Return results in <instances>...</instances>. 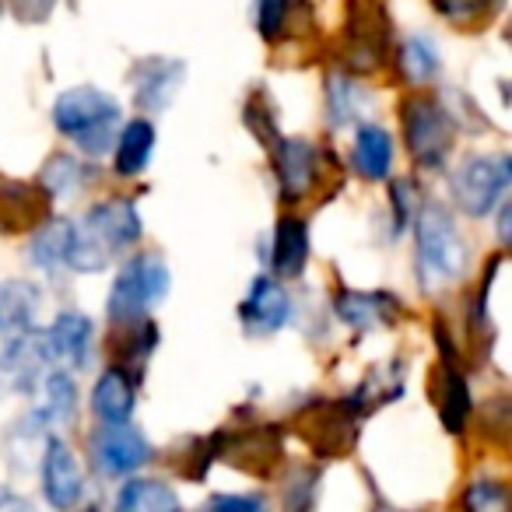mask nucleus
I'll list each match as a JSON object with an SVG mask.
<instances>
[{"mask_svg":"<svg viewBox=\"0 0 512 512\" xmlns=\"http://www.w3.org/2000/svg\"><path fill=\"white\" fill-rule=\"evenodd\" d=\"M141 211L134 200L109 197L85 211L78 225H71V253L67 267L78 274H99L116 264L137 239H141Z\"/></svg>","mask_w":512,"mask_h":512,"instance_id":"nucleus-1","label":"nucleus"},{"mask_svg":"<svg viewBox=\"0 0 512 512\" xmlns=\"http://www.w3.org/2000/svg\"><path fill=\"white\" fill-rule=\"evenodd\" d=\"M123 123V106L109 92L92 85L67 88L57 102H53V127L67 137L78 151L99 158L109 155L116 144Z\"/></svg>","mask_w":512,"mask_h":512,"instance_id":"nucleus-2","label":"nucleus"},{"mask_svg":"<svg viewBox=\"0 0 512 512\" xmlns=\"http://www.w3.org/2000/svg\"><path fill=\"white\" fill-rule=\"evenodd\" d=\"M418 278L425 288H446L467 274L470 242L456 228V218L442 204H425L414 221Z\"/></svg>","mask_w":512,"mask_h":512,"instance_id":"nucleus-3","label":"nucleus"},{"mask_svg":"<svg viewBox=\"0 0 512 512\" xmlns=\"http://www.w3.org/2000/svg\"><path fill=\"white\" fill-rule=\"evenodd\" d=\"M172 274L158 253H137L130 256L127 264L120 267L113 281V292H109V320L120 323V327H137V323L148 320V313L158 302L169 295Z\"/></svg>","mask_w":512,"mask_h":512,"instance_id":"nucleus-4","label":"nucleus"},{"mask_svg":"<svg viewBox=\"0 0 512 512\" xmlns=\"http://www.w3.org/2000/svg\"><path fill=\"white\" fill-rule=\"evenodd\" d=\"M512 183L509 155H470L456 165L449 190L463 214L470 218H488L495 207H502Z\"/></svg>","mask_w":512,"mask_h":512,"instance_id":"nucleus-5","label":"nucleus"},{"mask_svg":"<svg viewBox=\"0 0 512 512\" xmlns=\"http://www.w3.org/2000/svg\"><path fill=\"white\" fill-rule=\"evenodd\" d=\"M404 141L421 169H439L453 151V116L428 95H414L400 106Z\"/></svg>","mask_w":512,"mask_h":512,"instance_id":"nucleus-6","label":"nucleus"},{"mask_svg":"<svg viewBox=\"0 0 512 512\" xmlns=\"http://www.w3.org/2000/svg\"><path fill=\"white\" fill-rule=\"evenodd\" d=\"M39 292L25 281H0V372L15 369L36 344Z\"/></svg>","mask_w":512,"mask_h":512,"instance_id":"nucleus-7","label":"nucleus"},{"mask_svg":"<svg viewBox=\"0 0 512 512\" xmlns=\"http://www.w3.org/2000/svg\"><path fill=\"white\" fill-rule=\"evenodd\" d=\"M95 348V323L78 309L60 313L39 337V351L46 362H53L60 372H85L92 365Z\"/></svg>","mask_w":512,"mask_h":512,"instance_id":"nucleus-8","label":"nucleus"},{"mask_svg":"<svg viewBox=\"0 0 512 512\" xmlns=\"http://www.w3.org/2000/svg\"><path fill=\"white\" fill-rule=\"evenodd\" d=\"M292 295L281 281L267 278H253L246 299L239 302V323L242 334L253 337V341H264V337H274L278 330H285L292 323Z\"/></svg>","mask_w":512,"mask_h":512,"instance_id":"nucleus-9","label":"nucleus"},{"mask_svg":"<svg viewBox=\"0 0 512 512\" xmlns=\"http://www.w3.org/2000/svg\"><path fill=\"white\" fill-rule=\"evenodd\" d=\"M92 460L99 474L106 477H130L151 460V442L137 432L130 421L123 425H99L88 439Z\"/></svg>","mask_w":512,"mask_h":512,"instance_id":"nucleus-10","label":"nucleus"},{"mask_svg":"<svg viewBox=\"0 0 512 512\" xmlns=\"http://www.w3.org/2000/svg\"><path fill=\"white\" fill-rule=\"evenodd\" d=\"M386 32L390 25H386L379 0H351L348 25H344V39H348L344 64L351 71H376L386 53Z\"/></svg>","mask_w":512,"mask_h":512,"instance_id":"nucleus-11","label":"nucleus"},{"mask_svg":"<svg viewBox=\"0 0 512 512\" xmlns=\"http://www.w3.org/2000/svg\"><path fill=\"white\" fill-rule=\"evenodd\" d=\"M39 477H43L46 502H50L53 509H60V512L74 509V505L81 502V495H85V470H81L74 449L67 446L60 435H53V439L46 442Z\"/></svg>","mask_w":512,"mask_h":512,"instance_id":"nucleus-12","label":"nucleus"},{"mask_svg":"<svg viewBox=\"0 0 512 512\" xmlns=\"http://www.w3.org/2000/svg\"><path fill=\"white\" fill-rule=\"evenodd\" d=\"M274 151V172H278V186L281 197L288 204H299L316 183V172H320V151L309 141H299V137H274L271 144Z\"/></svg>","mask_w":512,"mask_h":512,"instance_id":"nucleus-13","label":"nucleus"},{"mask_svg":"<svg viewBox=\"0 0 512 512\" xmlns=\"http://www.w3.org/2000/svg\"><path fill=\"white\" fill-rule=\"evenodd\" d=\"M183 74L186 67L179 60H165V57H155V60H141L130 74V85H134V99L144 113H158L165 109L172 99H176L179 85H183Z\"/></svg>","mask_w":512,"mask_h":512,"instance_id":"nucleus-14","label":"nucleus"},{"mask_svg":"<svg viewBox=\"0 0 512 512\" xmlns=\"http://www.w3.org/2000/svg\"><path fill=\"white\" fill-rule=\"evenodd\" d=\"M435 334H439V351H442V365H439L442 372H439V386H435L442 425H446L449 432H463V421H467V411H470L467 379H463L460 365L453 362V341L446 337V330L435 327Z\"/></svg>","mask_w":512,"mask_h":512,"instance_id":"nucleus-15","label":"nucleus"},{"mask_svg":"<svg viewBox=\"0 0 512 512\" xmlns=\"http://www.w3.org/2000/svg\"><path fill=\"white\" fill-rule=\"evenodd\" d=\"M334 309L344 327H351L355 334H365V330H379L397 320L400 302L390 292H351V288H344L337 295Z\"/></svg>","mask_w":512,"mask_h":512,"instance_id":"nucleus-16","label":"nucleus"},{"mask_svg":"<svg viewBox=\"0 0 512 512\" xmlns=\"http://www.w3.org/2000/svg\"><path fill=\"white\" fill-rule=\"evenodd\" d=\"M221 453H225L228 463H235L239 470H249V474H267V470L278 463L281 439H278V432L267 428V425L246 428V432H235L232 442H228Z\"/></svg>","mask_w":512,"mask_h":512,"instance_id":"nucleus-17","label":"nucleus"},{"mask_svg":"<svg viewBox=\"0 0 512 512\" xmlns=\"http://www.w3.org/2000/svg\"><path fill=\"white\" fill-rule=\"evenodd\" d=\"M134 404H137V393L127 372L116 369V365L102 372L92 390V411L99 414L102 425H123V421H130Z\"/></svg>","mask_w":512,"mask_h":512,"instance_id":"nucleus-18","label":"nucleus"},{"mask_svg":"<svg viewBox=\"0 0 512 512\" xmlns=\"http://www.w3.org/2000/svg\"><path fill=\"white\" fill-rule=\"evenodd\" d=\"M183 502H179L176 488L158 477H130V481L120 484L116 491L113 512H179Z\"/></svg>","mask_w":512,"mask_h":512,"instance_id":"nucleus-19","label":"nucleus"},{"mask_svg":"<svg viewBox=\"0 0 512 512\" xmlns=\"http://www.w3.org/2000/svg\"><path fill=\"white\" fill-rule=\"evenodd\" d=\"M151 155H155V127L151 120H130L127 127L116 134L113 144V169L116 176L134 179L148 169Z\"/></svg>","mask_w":512,"mask_h":512,"instance_id":"nucleus-20","label":"nucleus"},{"mask_svg":"<svg viewBox=\"0 0 512 512\" xmlns=\"http://www.w3.org/2000/svg\"><path fill=\"white\" fill-rule=\"evenodd\" d=\"M393 137L390 130H383L379 123H362L355 134V151H351V162L362 172L365 179L379 183V179L390 176L393 169Z\"/></svg>","mask_w":512,"mask_h":512,"instance_id":"nucleus-21","label":"nucleus"},{"mask_svg":"<svg viewBox=\"0 0 512 512\" xmlns=\"http://www.w3.org/2000/svg\"><path fill=\"white\" fill-rule=\"evenodd\" d=\"M309 264V228L302 218H281L274 232V271L278 278H299Z\"/></svg>","mask_w":512,"mask_h":512,"instance_id":"nucleus-22","label":"nucleus"},{"mask_svg":"<svg viewBox=\"0 0 512 512\" xmlns=\"http://www.w3.org/2000/svg\"><path fill=\"white\" fill-rule=\"evenodd\" d=\"M71 225L74 221H50L46 228H39L36 239L29 246L32 267H39L43 274H57L67 267V253H71Z\"/></svg>","mask_w":512,"mask_h":512,"instance_id":"nucleus-23","label":"nucleus"},{"mask_svg":"<svg viewBox=\"0 0 512 512\" xmlns=\"http://www.w3.org/2000/svg\"><path fill=\"white\" fill-rule=\"evenodd\" d=\"M78 414V386H74L71 372H50L46 376V400L39 407V418L57 421V425H67Z\"/></svg>","mask_w":512,"mask_h":512,"instance_id":"nucleus-24","label":"nucleus"},{"mask_svg":"<svg viewBox=\"0 0 512 512\" xmlns=\"http://www.w3.org/2000/svg\"><path fill=\"white\" fill-rule=\"evenodd\" d=\"M400 71L411 85H428V81L439 78V53L435 43L425 36H411L400 46Z\"/></svg>","mask_w":512,"mask_h":512,"instance_id":"nucleus-25","label":"nucleus"},{"mask_svg":"<svg viewBox=\"0 0 512 512\" xmlns=\"http://www.w3.org/2000/svg\"><path fill=\"white\" fill-rule=\"evenodd\" d=\"M39 183L46 186V197H71L74 190H81V186L88 183V172H85V165L74 162L71 155H57L46 162Z\"/></svg>","mask_w":512,"mask_h":512,"instance_id":"nucleus-26","label":"nucleus"},{"mask_svg":"<svg viewBox=\"0 0 512 512\" xmlns=\"http://www.w3.org/2000/svg\"><path fill=\"white\" fill-rule=\"evenodd\" d=\"M463 509L467 512H512L509 488L495 477H477L463 491Z\"/></svg>","mask_w":512,"mask_h":512,"instance_id":"nucleus-27","label":"nucleus"},{"mask_svg":"<svg viewBox=\"0 0 512 512\" xmlns=\"http://www.w3.org/2000/svg\"><path fill=\"white\" fill-rule=\"evenodd\" d=\"M495 4L498 0H432L435 15L446 18L449 25H460V29L488 22V15H491Z\"/></svg>","mask_w":512,"mask_h":512,"instance_id":"nucleus-28","label":"nucleus"},{"mask_svg":"<svg viewBox=\"0 0 512 512\" xmlns=\"http://www.w3.org/2000/svg\"><path fill=\"white\" fill-rule=\"evenodd\" d=\"M292 22V0H256V29L264 39H278Z\"/></svg>","mask_w":512,"mask_h":512,"instance_id":"nucleus-29","label":"nucleus"},{"mask_svg":"<svg viewBox=\"0 0 512 512\" xmlns=\"http://www.w3.org/2000/svg\"><path fill=\"white\" fill-rule=\"evenodd\" d=\"M204 512H271V509L253 495H228V491H221V495L207 498Z\"/></svg>","mask_w":512,"mask_h":512,"instance_id":"nucleus-30","label":"nucleus"},{"mask_svg":"<svg viewBox=\"0 0 512 512\" xmlns=\"http://www.w3.org/2000/svg\"><path fill=\"white\" fill-rule=\"evenodd\" d=\"M57 8V0H8V11L25 25H36V22H46Z\"/></svg>","mask_w":512,"mask_h":512,"instance_id":"nucleus-31","label":"nucleus"},{"mask_svg":"<svg viewBox=\"0 0 512 512\" xmlns=\"http://www.w3.org/2000/svg\"><path fill=\"white\" fill-rule=\"evenodd\" d=\"M351 99H355V92H351V85L341 78V74H334L330 78V102H334V123H348L351 116H355V109H351Z\"/></svg>","mask_w":512,"mask_h":512,"instance_id":"nucleus-32","label":"nucleus"},{"mask_svg":"<svg viewBox=\"0 0 512 512\" xmlns=\"http://www.w3.org/2000/svg\"><path fill=\"white\" fill-rule=\"evenodd\" d=\"M0 512H36V509L29 505V498L15 495V491H8V488H0Z\"/></svg>","mask_w":512,"mask_h":512,"instance_id":"nucleus-33","label":"nucleus"},{"mask_svg":"<svg viewBox=\"0 0 512 512\" xmlns=\"http://www.w3.org/2000/svg\"><path fill=\"white\" fill-rule=\"evenodd\" d=\"M81 512H102V509H99V505H92V509H81Z\"/></svg>","mask_w":512,"mask_h":512,"instance_id":"nucleus-34","label":"nucleus"},{"mask_svg":"<svg viewBox=\"0 0 512 512\" xmlns=\"http://www.w3.org/2000/svg\"><path fill=\"white\" fill-rule=\"evenodd\" d=\"M0 15H4V0H0Z\"/></svg>","mask_w":512,"mask_h":512,"instance_id":"nucleus-35","label":"nucleus"}]
</instances>
